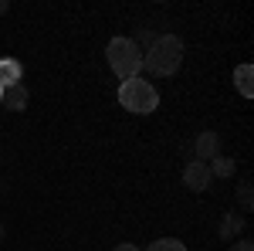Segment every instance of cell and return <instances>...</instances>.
Returning <instances> with one entry per match:
<instances>
[{
	"instance_id": "obj_1",
	"label": "cell",
	"mask_w": 254,
	"mask_h": 251,
	"mask_svg": "<svg viewBox=\"0 0 254 251\" xmlns=\"http://www.w3.org/2000/svg\"><path fill=\"white\" fill-rule=\"evenodd\" d=\"M180 65H183V41L176 38V34H159L156 44L142 55V68H149L159 78L176 75Z\"/></svg>"
},
{
	"instance_id": "obj_2",
	"label": "cell",
	"mask_w": 254,
	"mask_h": 251,
	"mask_svg": "<svg viewBox=\"0 0 254 251\" xmlns=\"http://www.w3.org/2000/svg\"><path fill=\"white\" fill-rule=\"evenodd\" d=\"M105 58H109V68H112L122 82L139 78V72H142V51L136 48L132 38H112L109 48H105Z\"/></svg>"
},
{
	"instance_id": "obj_3",
	"label": "cell",
	"mask_w": 254,
	"mask_h": 251,
	"mask_svg": "<svg viewBox=\"0 0 254 251\" xmlns=\"http://www.w3.org/2000/svg\"><path fill=\"white\" fill-rule=\"evenodd\" d=\"M119 102H122V109H129L136 116H146V112H153L159 105V92L146 78H129V82L119 85Z\"/></svg>"
},
{
	"instance_id": "obj_4",
	"label": "cell",
	"mask_w": 254,
	"mask_h": 251,
	"mask_svg": "<svg viewBox=\"0 0 254 251\" xmlns=\"http://www.w3.org/2000/svg\"><path fill=\"white\" fill-rule=\"evenodd\" d=\"M210 180H214V176H210V167H207L203 160H190V163H187V170H183V183H187V190H196V193L207 190Z\"/></svg>"
},
{
	"instance_id": "obj_5",
	"label": "cell",
	"mask_w": 254,
	"mask_h": 251,
	"mask_svg": "<svg viewBox=\"0 0 254 251\" xmlns=\"http://www.w3.org/2000/svg\"><path fill=\"white\" fill-rule=\"evenodd\" d=\"M214 156H220V136L217 133H200L193 143V160H203V163H210Z\"/></svg>"
},
{
	"instance_id": "obj_6",
	"label": "cell",
	"mask_w": 254,
	"mask_h": 251,
	"mask_svg": "<svg viewBox=\"0 0 254 251\" xmlns=\"http://www.w3.org/2000/svg\"><path fill=\"white\" fill-rule=\"evenodd\" d=\"M27 102H31V92L17 82V85H7V88H3V95H0V109L24 112V109H27Z\"/></svg>"
},
{
	"instance_id": "obj_7",
	"label": "cell",
	"mask_w": 254,
	"mask_h": 251,
	"mask_svg": "<svg viewBox=\"0 0 254 251\" xmlns=\"http://www.w3.org/2000/svg\"><path fill=\"white\" fill-rule=\"evenodd\" d=\"M20 78H24V65L17 58H0V88L17 85Z\"/></svg>"
},
{
	"instance_id": "obj_8",
	"label": "cell",
	"mask_w": 254,
	"mask_h": 251,
	"mask_svg": "<svg viewBox=\"0 0 254 251\" xmlns=\"http://www.w3.org/2000/svg\"><path fill=\"white\" fill-rule=\"evenodd\" d=\"M234 85L244 98H254V68L251 65H237L234 68Z\"/></svg>"
},
{
	"instance_id": "obj_9",
	"label": "cell",
	"mask_w": 254,
	"mask_h": 251,
	"mask_svg": "<svg viewBox=\"0 0 254 251\" xmlns=\"http://www.w3.org/2000/svg\"><path fill=\"white\" fill-rule=\"evenodd\" d=\"M244 228H248L244 217H237V214H224V221H220V238L231 241V238H237V234H244Z\"/></svg>"
},
{
	"instance_id": "obj_10",
	"label": "cell",
	"mask_w": 254,
	"mask_h": 251,
	"mask_svg": "<svg viewBox=\"0 0 254 251\" xmlns=\"http://www.w3.org/2000/svg\"><path fill=\"white\" fill-rule=\"evenodd\" d=\"M207 167H210V176H224V180L234 176V170H237V163L231 160V156H214Z\"/></svg>"
},
{
	"instance_id": "obj_11",
	"label": "cell",
	"mask_w": 254,
	"mask_h": 251,
	"mask_svg": "<svg viewBox=\"0 0 254 251\" xmlns=\"http://www.w3.org/2000/svg\"><path fill=\"white\" fill-rule=\"evenodd\" d=\"M146 251H187V245H183L180 238H159V241H153Z\"/></svg>"
},
{
	"instance_id": "obj_12",
	"label": "cell",
	"mask_w": 254,
	"mask_h": 251,
	"mask_svg": "<svg viewBox=\"0 0 254 251\" xmlns=\"http://www.w3.org/2000/svg\"><path fill=\"white\" fill-rule=\"evenodd\" d=\"M237 200H241V207H244V211H251V207H254L251 180H241V187H237Z\"/></svg>"
},
{
	"instance_id": "obj_13",
	"label": "cell",
	"mask_w": 254,
	"mask_h": 251,
	"mask_svg": "<svg viewBox=\"0 0 254 251\" xmlns=\"http://www.w3.org/2000/svg\"><path fill=\"white\" fill-rule=\"evenodd\" d=\"M231 251H254V241H251V238H237Z\"/></svg>"
},
{
	"instance_id": "obj_14",
	"label": "cell",
	"mask_w": 254,
	"mask_h": 251,
	"mask_svg": "<svg viewBox=\"0 0 254 251\" xmlns=\"http://www.w3.org/2000/svg\"><path fill=\"white\" fill-rule=\"evenodd\" d=\"M112 251H139V248H136V245H116Z\"/></svg>"
},
{
	"instance_id": "obj_15",
	"label": "cell",
	"mask_w": 254,
	"mask_h": 251,
	"mask_svg": "<svg viewBox=\"0 0 254 251\" xmlns=\"http://www.w3.org/2000/svg\"><path fill=\"white\" fill-rule=\"evenodd\" d=\"M7 10H10V3H7V0H0V14H7Z\"/></svg>"
},
{
	"instance_id": "obj_16",
	"label": "cell",
	"mask_w": 254,
	"mask_h": 251,
	"mask_svg": "<svg viewBox=\"0 0 254 251\" xmlns=\"http://www.w3.org/2000/svg\"><path fill=\"white\" fill-rule=\"evenodd\" d=\"M3 238H7V228H3V224H0V245H3Z\"/></svg>"
},
{
	"instance_id": "obj_17",
	"label": "cell",
	"mask_w": 254,
	"mask_h": 251,
	"mask_svg": "<svg viewBox=\"0 0 254 251\" xmlns=\"http://www.w3.org/2000/svg\"><path fill=\"white\" fill-rule=\"evenodd\" d=\"M0 95H3V88H0Z\"/></svg>"
}]
</instances>
